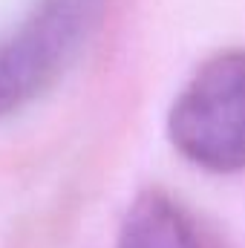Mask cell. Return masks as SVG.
<instances>
[{
  "label": "cell",
  "mask_w": 245,
  "mask_h": 248,
  "mask_svg": "<svg viewBox=\"0 0 245 248\" xmlns=\"http://www.w3.org/2000/svg\"><path fill=\"white\" fill-rule=\"evenodd\" d=\"M107 0H35L0 38V122L44 98L95 38Z\"/></svg>",
  "instance_id": "cell-1"
},
{
  "label": "cell",
  "mask_w": 245,
  "mask_h": 248,
  "mask_svg": "<svg viewBox=\"0 0 245 248\" xmlns=\"http://www.w3.org/2000/svg\"><path fill=\"white\" fill-rule=\"evenodd\" d=\"M168 136L202 170H245V49H222L196 66L170 104Z\"/></svg>",
  "instance_id": "cell-2"
},
{
  "label": "cell",
  "mask_w": 245,
  "mask_h": 248,
  "mask_svg": "<svg viewBox=\"0 0 245 248\" xmlns=\"http://www.w3.org/2000/svg\"><path fill=\"white\" fill-rule=\"evenodd\" d=\"M116 248H202L190 217L162 190H144L127 208Z\"/></svg>",
  "instance_id": "cell-3"
}]
</instances>
